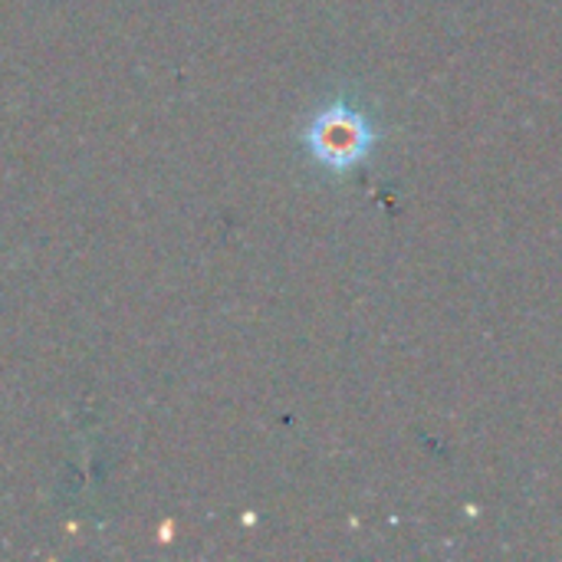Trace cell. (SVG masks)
Segmentation results:
<instances>
[{
  "label": "cell",
  "instance_id": "6da1fadb",
  "mask_svg": "<svg viewBox=\"0 0 562 562\" xmlns=\"http://www.w3.org/2000/svg\"><path fill=\"white\" fill-rule=\"evenodd\" d=\"M303 142H306L310 155L323 168H329V171H349V168H356L372 151L375 132L366 122V115H359L346 102H336V105H329L326 112H319L306 125Z\"/></svg>",
  "mask_w": 562,
  "mask_h": 562
}]
</instances>
